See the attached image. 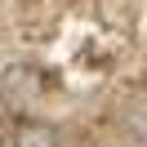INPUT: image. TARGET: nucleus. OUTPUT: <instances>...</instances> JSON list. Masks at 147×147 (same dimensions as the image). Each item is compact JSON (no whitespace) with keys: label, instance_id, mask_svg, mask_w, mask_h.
I'll list each match as a JSON object with an SVG mask.
<instances>
[{"label":"nucleus","instance_id":"nucleus-1","mask_svg":"<svg viewBox=\"0 0 147 147\" xmlns=\"http://www.w3.org/2000/svg\"><path fill=\"white\" fill-rule=\"evenodd\" d=\"M13 147H63V138H58V129L45 125V120H27V125H18V134H13Z\"/></svg>","mask_w":147,"mask_h":147}]
</instances>
